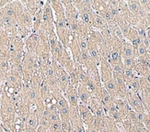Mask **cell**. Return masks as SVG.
<instances>
[{
    "label": "cell",
    "mask_w": 150,
    "mask_h": 132,
    "mask_svg": "<svg viewBox=\"0 0 150 132\" xmlns=\"http://www.w3.org/2000/svg\"><path fill=\"white\" fill-rule=\"evenodd\" d=\"M74 6L78 12L79 19L86 24L89 29H92L95 12L92 10L89 1H72Z\"/></svg>",
    "instance_id": "6da1fadb"
},
{
    "label": "cell",
    "mask_w": 150,
    "mask_h": 132,
    "mask_svg": "<svg viewBox=\"0 0 150 132\" xmlns=\"http://www.w3.org/2000/svg\"><path fill=\"white\" fill-rule=\"evenodd\" d=\"M0 10L2 11L5 16L13 19V20L18 21V18L25 10V6L22 1H11Z\"/></svg>",
    "instance_id": "7a4b0ae2"
},
{
    "label": "cell",
    "mask_w": 150,
    "mask_h": 132,
    "mask_svg": "<svg viewBox=\"0 0 150 132\" xmlns=\"http://www.w3.org/2000/svg\"><path fill=\"white\" fill-rule=\"evenodd\" d=\"M52 66H53L54 69L59 88L61 89L63 93H64V91H66V89L67 88L70 83L68 72L56 62V60H54V59H52Z\"/></svg>",
    "instance_id": "3957f363"
},
{
    "label": "cell",
    "mask_w": 150,
    "mask_h": 132,
    "mask_svg": "<svg viewBox=\"0 0 150 132\" xmlns=\"http://www.w3.org/2000/svg\"><path fill=\"white\" fill-rule=\"evenodd\" d=\"M64 8V16L67 22V26L70 27L74 24H76L79 20L78 17V12L76 8L74 6L72 1H62Z\"/></svg>",
    "instance_id": "277c9868"
},
{
    "label": "cell",
    "mask_w": 150,
    "mask_h": 132,
    "mask_svg": "<svg viewBox=\"0 0 150 132\" xmlns=\"http://www.w3.org/2000/svg\"><path fill=\"white\" fill-rule=\"evenodd\" d=\"M125 99H126V101L129 105V107H131L132 110L137 112V113H143V112H146L139 95L134 93V92H132L131 90H127Z\"/></svg>",
    "instance_id": "5b68a950"
},
{
    "label": "cell",
    "mask_w": 150,
    "mask_h": 132,
    "mask_svg": "<svg viewBox=\"0 0 150 132\" xmlns=\"http://www.w3.org/2000/svg\"><path fill=\"white\" fill-rule=\"evenodd\" d=\"M55 60L64 70L68 72V74L74 70L75 62H74L72 56H71L68 50L64 49L61 53L55 58Z\"/></svg>",
    "instance_id": "8992f818"
},
{
    "label": "cell",
    "mask_w": 150,
    "mask_h": 132,
    "mask_svg": "<svg viewBox=\"0 0 150 132\" xmlns=\"http://www.w3.org/2000/svg\"><path fill=\"white\" fill-rule=\"evenodd\" d=\"M77 110H78V114H79V117H80L85 127L90 126V125L93 124L95 117H94L93 114L91 113V111L89 110L88 105L79 103V105H78V107H77Z\"/></svg>",
    "instance_id": "52a82bcc"
},
{
    "label": "cell",
    "mask_w": 150,
    "mask_h": 132,
    "mask_svg": "<svg viewBox=\"0 0 150 132\" xmlns=\"http://www.w3.org/2000/svg\"><path fill=\"white\" fill-rule=\"evenodd\" d=\"M99 71L102 84L112 79V69L107 59H100Z\"/></svg>",
    "instance_id": "ba28073f"
},
{
    "label": "cell",
    "mask_w": 150,
    "mask_h": 132,
    "mask_svg": "<svg viewBox=\"0 0 150 132\" xmlns=\"http://www.w3.org/2000/svg\"><path fill=\"white\" fill-rule=\"evenodd\" d=\"M39 42H40V36H39V33L31 32L30 34L24 39L25 51L36 53Z\"/></svg>",
    "instance_id": "9c48e42d"
},
{
    "label": "cell",
    "mask_w": 150,
    "mask_h": 132,
    "mask_svg": "<svg viewBox=\"0 0 150 132\" xmlns=\"http://www.w3.org/2000/svg\"><path fill=\"white\" fill-rule=\"evenodd\" d=\"M88 107L89 110L91 111V113L93 114L94 117H96V118H103L107 116L105 110H104V108L102 107V105L95 97H91Z\"/></svg>",
    "instance_id": "30bf717a"
},
{
    "label": "cell",
    "mask_w": 150,
    "mask_h": 132,
    "mask_svg": "<svg viewBox=\"0 0 150 132\" xmlns=\"http://www.w3.org/2000/svg\"><path fill=\"white\" fill-rule=\"evenodd\" d=\"M64 95L67 98V100L70 107H78V105H79V99H78L76 87L73 86L72 84H69L67 88L66 89V91H64Z\"/></svg>",
    "instance_id": "8fae6325"
},
{
    "label": "cell",
    "mask_w": 150,
    "mask_h": 132,
    "mask_svg": "<svg viewBox=\"0 0 150 132\" xmlns=\"http://www.w3.org/2000/svg\"><path fill=\"white\" fill-rule=\"evenodd\" d=\"M68 51L70 52L71 56H72L74 62L79 63L81 50H80V46H79V41H78V39L76 37L72 36V38H71V41L68 46Z\"/></svg>",
    "instance_id": "7c38bea8"
},
{
    "label": "cell",
    "mask_w": 150,
    "mask_h": 132,
    "mask_svg": "<svg viewBox=\"0 0 150 132\" xmlns=\"http://www.w3.org/2000/svg\"><path fill=\"white\" fill-rule=\"evenodd\" d=\"M55 33H56L58 41L61 42V44L64 46V48L68 50V46L71 41V38H72V35H71V32L68 27L62 28V29H56Z\"/></svg>",
    "instance_id": "4fadbf2b"
},
{
    "label": "cell",
    "mask_w": 150,
    "mask_h": 132,
    "mask_svg": "<svg viewBox=\"0 0 150 132\" xmlns=\"http://www.w3.org/2000/svg\"><path fill=\"white\" fill-rule=\"evenodd\" d=\"M126 4L128 6V9L133 15L139 18L140 19L145 18L146 12H145V10L143 9L139 1H135V0H133V1H126Z\"/></svg>",
    "instance_id": "5bb4252c"
},
{
    "label": "cell",
    "mask_w": 150,
    "mask_h": 132,
    "mask_svg": "<svg viewBox=\"0 0 150 132\" xmlns=\"http://www.w3.org/2000/svg\"><path fill=\"white\" fill-rule=\"evenodd\" d=\"M18 25L21 26L22 28L27 29L30 31H32V25H33V18L31 17V15L27 11L24 10L22 14L19 16L17 21Z\"/></svg>",
    "instance_id": "9a60e30c"
},
{
    "label": "cell",
    "mask_w": 150,
    "mask_h": 132,
    "mask_svg": "<svg viewBox=\"0 0 150 132\" xmlns=\"http://www.w3.org/2000/svg\"><path fill=\"white\" fill-rule=\"evenodd\" d=\"M22 3L25 6V9L33 18L36 13L43 8L45 1H22Z\"/></svg>",
    "instance_id": "2e32d148"
},
{
    "label": "cell",
    "mask_w": 150,
    "mask_h": 132,
    "mask_svg": "<svg viewBox=\"0 0 150 132\" xmlns=\"http://www.w3.org/2000/svg\"><path fill=\"white\" fill-rule=\"evenodd\" d=\"M76 89H77V95H78V99H79V103L88 105L91 97H92V95L89 93V91L87 89V87L85 86V85L81 84H78Z\"/></svg>",
    "instance_id": "e0dca14e"
},
{
    "label": "cell",
    "mask_w": 150,
    "mask_h": 132,
    "mask_svg": "<svg viewBox=\"0 0 150 132\" xmlns=\"http://www.w3.org/2000/svg\"><path fill=\"white\" fill-rule=\"evenodd\" d=\"M88 51L90 55V57L92 58V60L97 63V65L99 66L100 62V51L96 43H94L91 39L88 38Z\"/></svg>",
    "instance_id": "ac0fdd59"
},
{
    "label": "cell",
    "mask_w": 150,
    "mask_h": 132,
    "mask_svg": "<svg viewBox=\"0 0 150 132\" xmlns=\"http://www.w3.org/2000/svg\"><path fill=\"white\" fill-rule=\"evenodd\" d=\"M115 107L119 111V113L122 116V117L125 118V119H126L129 111L131 110V107H129L126 99L117 98L115 100Z\"/></svg>",
    "instance_id": "d6986e66"
},
{
    "label": "cell",
    "mask_w": 150,
    "mask_h": 132,
    "mask_svg": "<svg viewBox=\"0 0 150 132\" xmlns=\"http://www.w3.org/2000/svg\"><path fill=\"white\" fill-rule=\"evenodd\" d=\"M121 55L122 58H137L136 52L133 47V45L129 41H125L122 43V49H121Z\"/></svg>",
    "instance_id": "ffe728a7"
},
{
    "label": "cell",
    "mask_w": 150,
    "mask_h": 132,
    "mask_svg": "<svg viewBox=\"0 0 150 132\" xmlns=\"http://www.w3.org/2000/svg\"><path fill=\"white\" fill-rule=\"evenodd\" d=\"M24 125H25V127H28V128L37 130V128L39 127V116L37 114L36 110L34 109V107L30 111V113L28 116V117L26 118Z\"/></svg>",
    "instance_id": "44dd1931"
},
{
    "label": "cell",
    "mask_w": 150,
    "mask_h": 132,
    "mask_svg": "<svg viewBox=\"0 0 150 132\" xmlns=\"http://www.w3.org/2000/svg\"><path fill=\"white\" fill-rule=\"evenodd\" d=\"M103 87L106 89V91L108 93L112 95V97H114L115 99L119 98V90H118V86H117V84L115 83V81L112 79H110V80L103 83L102 84Z\"/></svg>",
    "instance_id": "7402d4cb"
},
{
    "label": "cell",
    "mask_w": 150,
    "mask_h": 132,
    "mask_svg": "<svg viewBox=\"0 0 150 132\" xmlns=\"http://www.w3.org/2000/svg\"><path fill=\"white\" fill-rule=\"evenodd\" d=\"M49 4L51 6L52 9H53L54 18L66 17L64 16V8L62 1H57V0L55 1V0H53V1H49Z\"/></svg>",
    "instance_id": "603a6c76"
},
{
    "label": "cell",
    "mask_w": 150,
    "mask_h": 132,
    "mask_svg": "<svg viewBox=\"0 0 150 132\" xmlns=\"http://www.w3.org/2000/svg\"><path fill=\"white\" fill-rule=\"evenodd\" d=\"M108 27H109L110 32V34H112V37L119 39L120 41H126L125 36H123V34H122L121 29H120V27L116 22H112L110 24H108Z\"/></svg>",
    "instance_id": "cb8c5ba5"
},
{
    "label": "cell",
    "mask_w": 150,
    "mask_h": 132,
    "mask_svg": "<svg viewBox=\"0 0 150 132\" xmlns=\"http://www.w3.org/2000/svg\"><path fill=\"white\" fill-rule=\"evenodd\" d=\"M42 81H43L42 77L41 76L39 71H37V72H34L33 75H32V77H31L30 87H31L32 89H34V90L40 91V88H41V85L42 84Z\"/></svg>",
    "instance_id": "d4e9b609"
},
{
    "label": "cell",
    "mask_w": 150,
    "mask_h": 132,
    "mask_svg": "<svg viewBox=\"0 0 150 132\" xmlns=\"http://www.w3.org/2000/svg\"><path fill=\"white\" fill-rule=\"evenodd\" d=\"M108 27L107 22L104 20V18L100 17L99 14L95 13L94 14V18H93V24H92V29H97V30H101L104 28Z\"/></svg>",
    "instance_id": "484cf974"
},
{
    "label": "cell",
    "mask_w": 150,
    "mask_h": 132,
    "mask_svg": "<svg viewBox=\"0 0 150 132\" xmlns=\"http://www.w3.org/2000/svg\"><path fill=\"white\" fill-rule=\"evenodd\" d=\"M90 6L95 13H99L107 8V1H89Z\"/></svg>",
    "instance_id": "4316f807"
},
{
    "label": "cell",
    "mask_w": 150,
    "mask_h": 132,
    "mask_svg": "<svg viewBox=\"0 0 150 132\" xmlns=\"http://www.w3.org/2000/svg\"><path fill=\"white\" fill-rule=\"evenodd\" d=\"M122 76H123V79H125L126 85H127V84H129L130 83H131L137 75L135 74V72H134V71L133 69L125 68V72H123Z\"/></svg>",
    "instance_id": "83f0119b"
},
{
    "label": "cell",
    "mask_w": 150,
    "mask_h": 132,
    "mask_svg": "<svg viewBox=\"0 0 150 132\" xmlns=\"http://www.w3.org/2000/svg\"><path fill=\"white\" fill-rule=\"evenodd\" d=\"M122 64L125 66V68L134 70V66L136 64V58H123Z\"/></svg>",
    "instance_id": "f1b7e54d"
},
{
    "label": "cell",
    "mask_w": 150,
    "mask_h": 132,
    "mask_svg": "<svg viewBox=\"0 0 150 132\" xmlns=\"http://www.w3.org/2000/svg\"><path fill=\"white\" fill-rule=\"evenodd\" d=\"M149 52L150 51H148V49L141 42V44L139 45L137 51H136V55H137V58L138 57H146L149 53Z\"/></svg>",
    "instance_id": "f546056e"
},
{
    "label": "cell",
    "mask_w": 150,
    "mask_h": 132,
    "mask_svg": "<svg viewBox=\"0 0 150 132\" xmlns=\"http://www.w3.org/2000/svg\"><path fill=\"white\" fill-rule=\"evenodd\" d=\"M143 125H144V127L147 130L150 131V114L146 113L145 117H144V120H143Z\"/></svg>",
    "instance_id": "4dcf8cb0"
},
{
    "label": "cell",
    "mask_w": 150,
    "mask_h": 132,
    "mask_svg": "<svg viewBox=\"0 0 150 132\" xmlns=\"http://www.w3.org/2000/svg\"><path fill=\"white\" fill-rule=\"evenodd\" d=\"M139 2L145 12H150V1H148V0H142V1Z\"/></svg>",
    "instance_id": "1f68e13d"
},
{
    "label": "cell",
    "mask_w": 150,
    "mask_h": 132,
    "mask_svg": "<svg viewBox=\"0 0 150 132\" xmlns=\"http://www.w3.org/2000/svg\"><path fill=\"white\" fill-rule=\"evenodd\" d=\"M86 132H100V131L98 130L93 125H90V126L86 127Z\"/></svg>",
    "instance_id": "d6a6232c"
},
{
    "label": "cell",
    "mask_w": 150,
    "mask_h": 132,
    "mask_svg": "<svg viewBox=\"0 0 150 132\" xmlns=\"http://www.w3.org/2000/svg\"><path fill=\"white\" fill-rule=\"evenodd\" d=\"M10 2L11 1H9V0H0V9L5 8V6L8 4H9Z\"/></svg>",
    "instance_id": "836d02e7"
},
{
    "label": "cell",
    "mask_w": 150,
    "mask_h": 132,
    "mask_svg": "<svg viewBox=\"0 0 150 132\" xmlns=\"http://www.w3.org/2000/svg\"><path fill=\"white\" fill-rule=\"evenodd\" d=\"M36 132H49V130L46 129V128H42V127H41V126H39L37 130H36Z\"/></svg>",
    "instance_id": "e575fe53"
},
{
    "label": "cell",
    "mask_w": 150,
    "mask_h": 132,
    "mask_svg": "<svg viewBox=\"0 0 150 132\" xmlns=\"http://www.w3.org/2000/svg\"><path fill=\"white\" fill-rule=\"evenodd\" d=\"M146 35H147V38L150 39V27L147 28V29H146Z\"/></svg>",
    "instance_id": "d590c367"
},
{
    "label": "cell",
    "mask_w": 150,
    "mask_h": 132,
    "mask_svg": "<svg viewBox=\"0 0 150 132\" xmlns=\"http://www.w3.org/2000/svg\"><path fill=\"white\" fill-rule=\"evenodd\" d=\"M2 89H3V86L0 87V98H1V95H2Z\"/></svg>",
    "instance_id": "8d00e7d4"
}]
</instances>
